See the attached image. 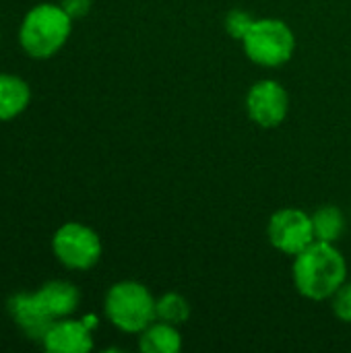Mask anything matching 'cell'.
<instances>
[{"mask_svg":"<svg viewBox=\"0 0 351 353\" xmlns=\"http://www.w3.org/2000/svg\"><path fill=\"white\" fill-rule=\"evenodd\" d=\"M72 33V19L60 2H39L31 6L17 29V41L31 60L54 58Z\"/></svg>","mask_w":351,"mask_h":353,"instance_id":"6da1fadb","label":"cell"},{"mask_svg":"<svg viewBox=\"0 0 351 353\" xmlns=\"http://www.w3.org/2000/svg\"><path fill=\"white\" fill-rule=\"evenodd\" d=\"M294 285L308 300H327L345 283V261L341 252L329 244L314 240L308 248L296 254Z\"/></svg>","mask_w":351,"mask_h":353,"instance_id":"7a4b0ae2","label":"cell"},{"mask_svg":"<svg viewBox=\"0 0 351 353\" xmlns=\"http://www.w3.org/2000/svg\"><path fill=\"white\" fill-rule=\"evenodd\" d=\"M103 312L118 331L143 333L157 319V300L139 281H118L106 294Z\"/></svg>","mask_w":351,"mask_h":353,"instance_id":"3957f363","label":"cell"},{"mask_svg":"<svg viewBox=\"0 0 351 353\" xmlns=\"http://www.w3.org/2000/svg\"><path fill=\"white\" fill-rule=\"evenodd\" d=\"M246 56L259 66H281L285 64L294 50L296 39L292 29L279 19H257L248 33L242 37Z\"/></svg>","mask_w":351,"mask_h":353,"instance_id":"277c9868","label":"cell"},{"mask_svg":"<svg viewBox=\"0 0 351 353\" xmlns=\"http://www.w3.org/2000/svg\"><path fill=\"white\" fill-rule=\"evenodd\" d=\"M52 254L54 259L70 271H89L93 269L103 252L99 234L79 221L62 223L52 236Z\"/></svg>","mask_w":351,"mask_h":353,"instance_id":"5b68a950","label":"cell"},{"mask_svg":"<svg viewBox=\"0 0 351 353\" xmlns=\"http://www.w3.org/2000/svg\"><path fill=\"white\" fill-rule=\"evenodd\" d=\"M267 234L279 252L296 256L314 242L312 217L300 209H281L273 213Z\"/></svg>","mask_w":351,"mask_h":353,"instance_id":"8992f818","label":"cell"},{"mask_svg":"<svg viewBox=\"0 0 351 353\" xmlns=\"http://www.w3.org/2000/svg\"><path fill=\"white\" fill-rule=\"evenodd\" d=\"M290 110V95L277 81H259L246 95V112L263 128L279 126Z\"/></svg>","mask_w":351,"mask_h":353,"instance_id":"52a82bcc","label":"cell"},{"mask_svg":"<svg viewBox=\"0 0 351 353\" xmlns=\"http://www.w3.org/2000/svg\"><path fill=\"white\" fill-rule=\"evenodd\" d=\"M93 329L85 321L72 316L54 321L41 339V347L50 353H89L93 350Z\"/></svg>","mask_w":351,"mask_h":353,"instance_id":"ba28073f","label":"cell"},{"mask_svg":"<svg viewBox=\"0 0 351 353\" xmlns=\"http://www.w3.org/2000/svg\"><path fill=\"white\" fill-rule=\"evenodd\" d=\"M33 298L50 321L72 316L81 304V292L77 290L74 283L64 281V279H52V281L41 283L33 292Z\"/></svg>","mask_w":351,"mask_h":353,"instance_id":"9c48e42d","label":"cell"},{"mask_svg":"<svg viewBox=\"0 0 351 353\" xmlns=\"http://www.w3.org/2000/svg\"><path fill=\"white\" fill-rule=\"evenodd\" d=\"M6 312L17 325V329L31 341L43 339L54 321H50L37 306L33 292H17L6 300Z\"/></svg>","mask_w":351,"mask_h":353,"instance_id":"30bf717a","label":"cell"},{"mask_svg":"<svg viewBox=\"0 0 351 353\" xmlns=\"http://www.w3.org/2000/svg\"><path fill=\"white\" fill-rule=\"evenodd\" d=\"M31 103V85L12 72H0V122L19 118Z\"/></svg>","mask_w":351,"mask_h":353,"instance_id":"8fae6325","label":"cell"},{"mask_svg":"<svg viewBox=\"0 0 351 353\" xmlns=\"http://www.w3.org/2000/svg\"><path fill=\"white\" fill-rule=\"evenodd\" d=\"M139 347L145 353H178L182 347V337L170 323H151L141 333Z\"/></svg>","mask_w":351,"mask_h":353,"instance_id":"7c38bea8","label":"cell"},{"mask_svg":"<svg viewBox=\"0 0 351 353\" xmlns=\"http://www.w3.org/2000/svg\"><path fill=\"white\" fill-rule=\"evenodd\" d=\"M312 230H314V240L335 244L345 232V217L333 205L321 207L312 215Z\"/></svg>","mask_w":351,"mask_h":353,"instance_id":"4fadbf2b","label":"cell"},{"mask_svg":"<svg viewBox=\"0 0 351 353\" xmlns=\"http://www.w3.org/2000/svg\"><path fill=\"white\" fill-rule=\"evenodd\" d=\"M190 316V304L180 294H166L157 300V319L163 323H170L174 327H180Z\"/></svg>","mask_w":351,"mask_h":353,"instance_id":"5bb4252c","label":"cell"},{"mask_svg":"<svg viewBox=\"0 0 351 353\" xmlns=\"http://www.w3.org/2000/svg\"><path fill=\"white\" fill-rule=\"evenodd\" d=\"M254 21H257V19H254L250 12H246V10H240V8L230 10L228 17H225V31H228L234 39H240V41H242V37L248 33V29L252 27Z\"/></svg>","mask_w":351,"mask_h":353,"instance_id":"9a60e30c","label":"cell"},{"mask_svg":"<svg viewBox=\"0 0 351 353\" xmlns=\"http://www.w3.org/2000/svg\"><path fill=\"white\" fill-rule=\"evenodd\" d=\"M333 312L339 321L351 323V281L333 294Z\"/></svg>","mask_w":351,"mask_h":353,"instance_id":"2e32d148","label":"cell"},{"mask_svg":"<svg viewBox=\"0 0 351 353\" xmlns=\"http://www.w3.org/2000/svg\"><path fill=\"white\" fill-rule=\"evenodd\" d=\"M91 4H93V0H60V6L68 12V17L72 21L87 17L91 10Z\"/></svg>","mask_w":351,"mask_h":353,"instance_id":"e0dca14e","label":"cell"},{"mask_svg":"<svg viewBox=\"0 0 351 353\" xmlns=\"http://www.w3.org/2000/svg\"><path fill=\"white\" fill-rule=\"evenodd\" d=\"M0 43H2V29H0Z\"/></svg>","mask_w":351,"mask_h":353,"instance_id":"ac0fdd59","label":"cell"}]
</instances>
